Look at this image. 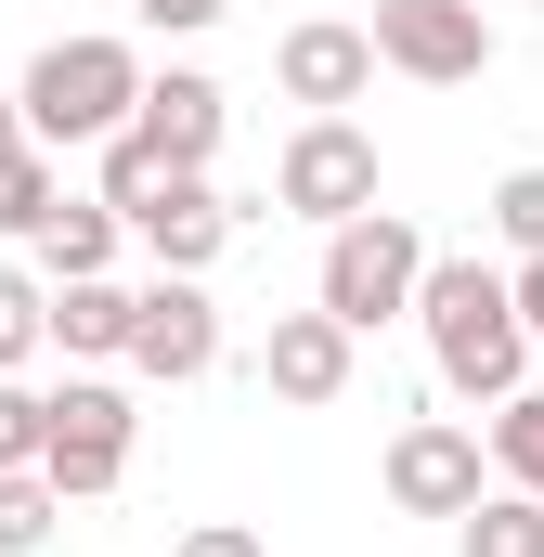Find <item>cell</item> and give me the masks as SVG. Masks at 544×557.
Wrapping results in <instances>:
<instances>
[{
  "label": "cell",
  "mask_w": 544,
  "mask_h": 557,
  "mask_svg": "<svg viewBox=\"0 0 544 557\" xmlns=\"http://www.w3.org/2000/svg\"><path fill=\"white\" fill-rule=\"evenodd\" d=\"M415 324H428V363H441V389H454V403H519V376H532V311H519V273H493V260H428Z\"/></svg>",
  "instance_id": "6da1fadb"
},
{
  "label": "cell",
  "mask_w": 544,
  "mask_h": 557,
  "mask_svg": "<svg viewBox=\"0 0 544 557\" xmlns=\"http://www.w3.org/2000/svg\"><path fill=\"white\" fill-rule=\"evenodd\" d=\"M13 91H26V143H52V156L65 143H118L143 117V52L131 39H52Z\"/></svg>",
  "instance_id": "7a4b0ae2"
},
{
  "label": "cell",
  "mask_w": 544,
  "mask_h": 557,
  "mask_svg": "<svg viewBox=\"0 0 544 557\" xmlns=\"http://www.w3.org/2000/svg\"><path fill=\"white\" fill-rule=\"evenodd\" d=\"M415 285H428V234H415L403 208H363V221L324 234V285H311V298H324L350 337H376V324L415 311Z\"/></svg>",
  "instance_id": "3957f363"
},
{
  "label": "cell",
  "mask_w": 544,
  "mask_h": 557,
  "mask_svg": "<svg viewBox=\"0 0 544 557\" xmlns=\"http://www.w3.org/2000/svg\"><path fill=\"white\" fill-rule=\"evenodd\" d=\"M272 195H285L298 221H324V234L363 221V208H376V131H363V117H298L285 156H272Z\"/></svg>",
  "instance_id": "277c9868"
},
{
  "label": "cell",
  "mask_w": 544,
  "mask_h": 557,
  "mask_svg": "<svg viewBox=\"0 0 544 557\" xmlns=\"http://www.w3.org/2000/svg\"><path fill=\"white\" fill-rule=\"evenodd\" d=\"M376 65L428 78V91H467V78H493V13L480 0H376Z\"/></svg>",
  "instance_id": "5b68a950"
},
{
  "label": "cell",
  "mask_w": 544,
  "mask_h": 557,
  "mask_svg": "<svg viewBox=\"0 0 544 557\" xmlns=\"http://www.w3.org/2000/svg\"><path fill=\"white\" fill-rule=\"evenodd\" d=\"M131 389H118V376H65V389H52V454H39V467H52V493H65V506H91V493H118V480H131Z\"/></svg>",
  "instance_id": "8992f818"
},
{
  "label": "cell",
  "mask_w": 544,
  "mask_h": 557,
  "mask_svg": "<svg viewBox=\"0 0 544 557\" xmlns=\"http://www.w3.org/2000/svg\"><path fill=\"white\" fill-rule=\"evenodd\" d=\"M208 363H221V298H208V273H156L143 285V324H131V376L195 389Z\"/></svg>",
  "instance_id": "52a82bcc"
},
{
  "label": "cell",
  "mask_w": 544,
  "mask_h": 557,
  "mask_svg": "<svg viewBox=\"0 0 544 557\" xmlns=\"http://www.w3.org/2000/svg\"><path fill=\"white\" fill-rule=\"evenodd\" d=\"M493 480H480V428H454V416H415L403 441H390V506L403 519H467Z\"/></svg>",
  "instance_id": "ba28073f"
},
{
  "label": "cell",
  "mask_w": 544,
  "mask_h": 557,
  "mask_svg": "<svg viewBox=\"0 0 544 557\" xmlns=\"http://www.w3.org/2000/svg\"><path fill=\"white\" fill-rule=\"evenodd\" d=\"M272 78H285V104H311V117H350V104L376 91V26H337V13H311V26H285V39H272Z\"/></svg>",
  "instance_id": "9c48e42d"
},
{
  "label": "cell",
  "mask_w": 544,
  "mask_h": 557,
  "mask_svg": "<svg viewBox=\"0 0 544 557\" xmlns=\"http://www.w3.org/2000/svg\"><path fill=\"white\" fill-rule=\"evenodd\" d=\"M234 221H247V208H234L208 169H169V182H156V195L131 208V234L156 247V273H208V260L234 247Z\"/></svg>",
  "instance_id": "30bf717a"
},
{
  "label": "cell",
  "mask_w": 544,
  "mask_h": 557,
  "mask_svg": "<svg viewBox=\"0 0 544 557\" xmlns=\"http://www.w3.org/2000/svg\"><path fill=\"white\" fill-rule=\"evenodd\" d=\"M350 350H363V337H350L324 298H311V311H272V337H260V389H272V403H298V416H324V403L350 389Z\"/></svg>",
  "instance_id": "8fae6325"
},
{
  "label": "cell",
  "mask_w": 544,
  "mask_h": 557,
  "mask_svg": "<svg viewBox=\"0 0 544 557\" xmlns=\"http://www.w3.org/2000/svg\"><path fill=\"white\" fill-rule=\"evenodd\" d=\"M131 324H143V285H118V273L52 285V350L65 363H131Z\"/></svg>",
  "instance_id": "7c38bea8"
},
{
  "label": "cell",
  "mask_w": 544,
  "mask_h": 557,
  "mask_svg": "<svg viewBox=\"0 0 544 557\" xmlns=\"http://www.w3.org/2000/svg\"><path fill=\"white\" fill-rule=\"evenodd\" d=\"M169 169H208L221 156V78H195V65H169V78H143V117H131Z\"/></svg>",
  "instance_id": "4fadbf2b"
},
{
  "label": "cell",
  "mask_w": 544,
  "mask_h": 557,
  "mask_svg": "<svg viewBox=\"0 0 544 557\" xmlns=\"http://www.w3.org/2000/svg\"><path fill=\"white\" fill-rule=\"evenodd\" d=\"M118 234H131V221H118V208H104V195H91V208H78V195H65V208H52V221H39V273H52V285H78V273H104V260H118Z\"/></svg>",
  "instance_id": "5bb4252c"
},
{
  "label": "cell",
  "mask_w": 544,
  "mask_h": 557,
  "mask_svg": "<svg viewBox=\"0 0 544 557\" xmlns=\"http://www.w3.org/2000/svg\"><path fill=\"white\" fill-rule=\"evenodd\" d=\"M454 532H467V557H544V493L493 480V493H480V506H467Z\"/></svg>",
  "instance_id": "9a60e30c"
},
{
  "label": "cell",
  "mask_w": 544,
  "mask_h": 557,
  "mask_svg": "<svg viewBox=\"0 0 544 557\" xmlns=\"http://www.w3.org/2000/svg\"><path fill=\"white\" fill-rule=\"evenodd\" d=\"M65 208V182H52V143H26V156H0V234H26L39 247V221Z\"/></svg>",
  "instance_id": "2e32d148"
},
{
  "label": "cell",
  "mask_w": 544,
  "mask_h": 557,
  "mask_svg": "<svg viewBox=\"0 0 544 557\" xmlns=\"http://www.w3.org/2000/svg\"><path fill=\"white\" fill-rule=\"evenodd\" d=\"M52 519H65L52 467H13V480H0V557H39V545H52Z\"/></svg>",
  "instance_id": "e0dca14e"
},
{
  "label": "cell",
  "mask_w": 544,
  "mask_h": 557,
  "mask_svg": "<svg viewBox=\"0 0 544 557\" xmlns=\"http://www.w3.org/2000/svg\"><path fill=\"white\" fill-rule=\"evenodd\" d=\"M493 480H519V493H544V389H519V403H493Z\"/></svg>",
  "instance_id": "ac0fdd59"
},
{
  "label": "cell",
  "mask_w": 544,
  "mask_h": 557,
  "mask_svg": "<svg viewBox=\"0 0 544 557\" xmlns=\"http://www.w3.org/2000/svg\"><path fill=\"white\" fill-rule=\"evenodd\" d=\"M26 350H52V273H0V376Z\"/></svg>",
  "instance_id": "d6986e66"
},
{
  "label": "cell",
  "mask_w": 544,
  "mask_h": 557,
  "mask_svg": "<svg viewBox=\"0 0 544 557\" xmlns=\"http://www.w3.org/2000/svg\"><path fill=\"white\" fill-rule=\"evenodd\" d=\"M39 454H52V389L0 376V480H13V467H39Z\"/></svg>",
  "instance_id": "ffe728a7"
},
{
  "label": "cell",
  "mask_w": 544,
  "mask_h": 557,
  "mask_svg": "<svg viewBox=\"0 0 544 557\" xmlns=\"http://www.w3.org/2000/svg\"><path fill=\"white\" fill-rule=\"evenodd\" d=\"M493 234H506L519 260H544V169H506V182H493Z\"/></svg>",
  "instance_id": "44dd1931"
},
{
  "label": "cell",
  "mask_w": 544,
  "mask_h": 557,
  "mask_svg": "<svg viewBox=\"0 0 544 557\" xmlns=\"http://www.w3.org/2000/svg\"><path fill=\"white\" fill-rule=\"evenodd\" d=\"M156 182H169V156H156L143 131H118V143H104V208H118V221H131V208L156 195Z\"/></svg>",
  "instance_id": "7402d4cb"
},
{
  "label": "cell",
  "mask_w": 544,
  "mask_h": 557,
  "mask_svg": "<svg viewBox=\"0 0 544 557\" xmlns=\"http://www.w3.org/2000/svg\"><path fill=\"white\" fill-rule=\"evenodd\" d=\"M169 557H272V545H260V532H247V519H195V532H182V545H169Z\"/></svg>",
  "instance_id": "603a6c76"
},
{
  "label": "cell",
  "mask_w": 544,
  "mask_h": 557,
  "mask_svg": "<svg viewBox=\"0 0 544 557\" xmlns=\"http://www.w3.org/2000/svg\"><path fill=\"white\" fill-rule=\"evenodd\" d=\"M143 26H169V39H195V26H221V13H234V0H131Z\"/></svg>",
  "instance_id": "cb8c5ba5"
},
{
  "label": "cell",
  "mask_w": 544,
  "mask_h": 557,
  "mask_svg": "<svg viewBox=\"0 0 544 557\" xmlns=\"http://www.w3.org/2000/svg\"><path fill=\"white\" fill-rule=\"evenodd\" d=\"M519 311H532V350H544V260H519Z\"/></svg>",
  "instance_id": "d4e9b609"
},
{
  "label": "cell",
  "mask_w": 544,
  "mask_h": 557,
  "mask_svg": "<svg viewBox=\"0 0 544 557\" xmlns=\"http://www.w3.org/2000/svg\"><path fill=\"white\" fill-rule=\"evenodd\" d=\"M0 156H26V91H0Z\"/></svg>",
  "instance_id": "484cf974"
}]
</instances>
